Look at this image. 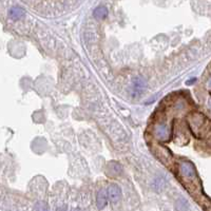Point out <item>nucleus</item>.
<instances>
[{
    "mask_svg": "<svg viewBox=\"0 0 211 211\" xmlns=\"http://www.w3.org/2000/svg\"><path fill=\"white\" fill-rule=\"evenodd\" d=\"M107 195H108V198L110 199L111 202L116 204V203L119 202V199L121 198V189L117 185L112 184L109 186V188H108Z\"/></svg>",
    "mask_w": 211,
    "mask_h": 211,
    "instance_id": "5",
    "label": "nucleus"
},
{
    "mask_svg": "<svg viewBox=\"0 0 211 211\" xmlns=\"http://www.w3.org/2000/svg\"><path fill=\"white\" fill-rule=\"evenodd\" d=\"M188 208V204L187 202L185 201L184 199H180L176 202V209L177 211H186Z\"/></svg>",
    "mask_w": 211,
    "mask_h": 211,
    "instance_id": "9",
    "label": "nucleus"
},
{
    "mask_svg": "<svg viewBox=\"0 0 211 211\" xmlns=\"http://www.w3.org/2000/svg\"><path fill=\"white\" fill-rule=\"evenodd\" d=\"M154 136L159 141H167L170 138L168 125L165 123L157 124L154 128Z\"/></svg>",
    "mask_w": 211,
    "mask_h": 211,
    "instance_id": "3",
    "label": "nucleus"
},
{
    "mask_svg": "<svg viewBox=\"0 0 211 211\" xmlns=\"http://www.w3.org/2000/svg\"><path fill=\"white\" fill-rule=\"evenodd\" d=\"M9 16L13 20H20L26 16V11L20 7H12L9 11Z\"/></svg>",
    "mask_w": 211,
    "mask_h": 211,
    "instance_id": "6",
    "label": "nucleus"
},
{
    "mask_svg": "<svg viewBox=\"0 0 211 211\" xmlns=\"http://www.w3.org/2000/svg\"><path fill=\"white\" fill-rule=\"evenodd\" d=\"M147 88L146 80L140 76L134 77L132 80V95L133 97H140Z\"/></svg>",
    "mask_w": 211,
    "mask_h": 211,
    "instance_id": "4",
    "label": "nucleus"
},
{
    "mask_svg": "<svg viewBox=\"0 0 211 211\" xmlns=\"http://www.w3.org/2000/svg\"><path fill=\"white\" fill-rule=\"evenodd\" d=\"M196 81V78H191V79H189V80H187V81H186V84L187 85H193V82H195Z\"/></svg>",
    "mask_w": 211,
    "mask_h": 211,
    "instance_id": "11",
    "label": "nucleus"
},
{
    "mask_svg": "<svg viewBox=\"0 0 211 211\" xmlns=\"http://www.w3.org/2000/svg\"><path fill=\"white\" fill-rule=\"evenodd\" d=\"M93 16L96 19H105L108 16V9L104 5L97 7L93 12Z\"/></svg>",
    "mask_w": 211,
    "mask_h": 211,
    "instance_id": "8",
    "label": "nucleus"
},
{
    "mask_svg": "<svg viewBox=\"0 0 211 211\" xmlns=\"http://www.w3.org/2000/svg\"><path fill=\"white\" fill-rule=\"evenodd\" d=\"M108 203V195H107V191L105 189H101L98 191L96 195V205L98 209H104Z\"/></svg>",
    "mask_w": 211,
    "mask_h": 211,
    "instance_id": "7",
    "label": "nucleus"
},
{
    "mask_svg": "<svg viewBox=\"0 0 211 211\" xmlns=\"http://www.w3.org/2000/svg\"><path fill=\"white\" fill-rule=\"evenodd\" d=\"M188 124L191 129V131L194 133V135L199 137V134H205V128L209 130V120L205 118V116L202 113H193L189 116Z\"/></svg>",
    "mask_w": 211,
    "mask_h": 211,
    "instance_id": "2",
    "label": "nucleus"
},
{
    "mask_svg": "<svg viewBox=\"0 0 211 211\" xmlns=\"http://www.w3.org/2000/svg\"><path fill=\"white\" fill-rule=\"evenodd\" d=\"M179 175L183 184L189 191L191 188L195 189V192L201 189V182L198 177L195 167L189 160H184L179 164Z\"/></svg>",
    "mask_w": 211,
    "mask_h": 211,
    "instance_id": "1",
    "label": "nucleus"
},
{
    "mask_svg": "<svg viewBox=\"0 0 211 211\" xmlns=\"http://www.w3.org/2000/svg\"><path fill=\"white\" fill-rule=\"evenodd\" d=\"M35 210L36 211H50L48 205H47L44 202H38L37 204L35 205Z\"/></svg>",
    "mask_w": 211,
    "mask_h": 211,
    "instance_id": "10",
    "label": "nucleus"
}]
</instances>
